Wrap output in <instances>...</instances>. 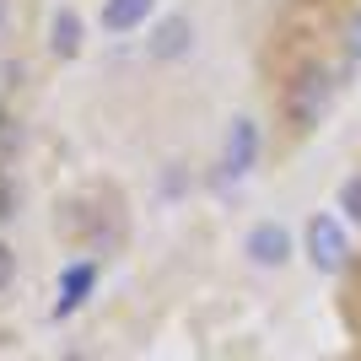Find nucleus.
<instances>
[{
    "instance_id": "obj_11",
    "label": "nucleus",
    "mask_w": 361,
    "mask_h": 361,
    "mask_svg": "<svg viewBox=\"0 0 361 361\" xmlns=\"http://www.w3.org/2000/svg\"><path fill=\"white\" fill-rule=\"evenodd\" d=\"M350 54H356V60H361V16H356V22H350Z\"/></svg>"
},
{
    "instance_id": "obj_9",
    "label": "nucleus",
    "mask_w": 361,
    "mask_h": 361,
    "mask_svg": "<svg viewBox=\"0 0 361 361\" xmlns=\"http://www.w3.org/2000/svg\"><path fill=\"white\" fill-rule=\"evenodd\" d=\"M340 200H345V211L361 221V178H350V183H345V195H340Z\"/></svg>"
},
{
    "instance_id": "obj_4",
    "label": "nucleus",
    "mask_w": 361,
    "mask_h": 361,
    "mask_svg": "<svg viewBox=\"0 0 361 361\" xmlns=\"http://www.w3.org/2000/svg\"><path fill=\"white\" fill-rule=\"evenodd\" d=\"M248 254H254V264H286L291 238H286L275 221H264V226H254V232H248Z\"/></svg>"
},
{
    "instance_id": "obj_1",
    "label": "nucleus",
    "mask_w": 361,
    "mask_h": 361,
    "mask_svg": "<svg viewBox=\"0 0 361 361\" xmlns=\"http://www.w3.org/2000/svg\"><path fill=\"white\" fill-rule=\"evenodd\" d=\"M329 97H334L329 75H324V71H302L297 81L286 87V114H291V124H297V130H313V124L329 114Z\"/></svg>"
},
{
    "instance_id": "obj_8",
    "label": "nucleus",
    "mask_w": 361,
    "mask_h": 361,
    "mask_svg": "<svg viewBox=\"0 0 361 361\" xmlns=\"http://www.w3.org/2000/svg\"><path fill=\"white\" fill-rule=\"evenodd\" d=\"M183 44H189V22H167V27L157 32V44H151V49H157V54H178Z\"/></svg>"
},
{
    "instance_id": "obj_5",
    "label": "nucleus",
    "mask_w": 361,
    "mask_h": 361,
    "mask_svg": "<svg viewBox=\"0 0 361 361\" xmlns=\"http://www.w3.org/2000/svg\"><path fill=\"white\" fill-rule=\"evenodd\" d=\"M157 6V0H103V27L108 32H130L146 22V11Z\"/></svg>"
},
{
    "instance_id": "obj_10",
    "label": "nucleus",
    "mask_w": 361,
    "mask_h": 361,
    "mask_svg": "<svg viewBox=\"0 0 361 361\" xmlns=\"http://www.w3.org/2000/svg\"><path fill=\"white\" fill-rule=\"evenodd\" d=\"M6 281H11V248L0 243V286H6Z\"/></svg>"
},
{
    "instance_id": "obj_7",
    "label": "nucleus",
    "mask_w": 361,
    "mask_h": 361,
    "mask_svg": "<svg viewBox=\"0 0 361 361\" xmlns=\"http://www.w3.org/2000/svg\"><path fill=\"white\" fill-rule=\"evenodd\" d=\"M49 44H54V54L71 60L75 49H81V22H75L71 11H60V16H54V38H49Z\"/></svg>"
},
{
    "instance_id": "obj_6",
    "label": "nucleus",
    "mask_w": 361,
    "mask_h": 361,
    "mask_svg": "<svg viewBox=\"0 0 361 361\" xmlns=\"http://www.w3.org/2000/svg\"><path fill=\"white\" fill-rule=\"evenodd\" d=\"M87 286H92V264H75V270H65V281H60V302H54V313H71L75 302L87 297Z\"/></svg>"
},
{
    "instance_id": "obj_3",
    "label": "nucleus",
    "mask_w": 361,
    "mask_h": 361,
    "mask_svg": "<svg viewBox=\"0 0 361 361\" xmlns=\"http://www.w3.org/2000/svg\"><path fill=\"white\" fill-rule=\"evenodd\" d=\"M254 151H259L254 119H232V130H226V146H221V167L238 178V173H248V167H254Z\"/></svg>"
},
{
    "instance_id": "obj_2",
    "label": "nucleus",
    "mask_w": 361,
    "mask_h": 361,
    "mask_svg": "<svg viewBox=\"0 0 361 361\" xmlns=\"http://www.w3.org/2000/svg\"><path fill=\"white\" fill-rule=\"evenodd\" d=\"M345 232H340V221H334V216H313V221H307V259H313V270H340V264H345Z\"/></svg>"
}]
</instances>
